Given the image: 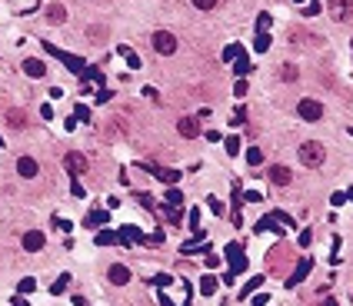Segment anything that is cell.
I'll use <instances>...</instances> for the list:
<instances>
[{
  "label": "cell",
  "mask_w": 353,
  "mask_h": 306,
  "mask_svg": "<svg viewBox=\"0 0 353 306\" xmlns=\"http://www.w3.org/2000/svg\"><path fill=\"white\" fill-rule=\"evenodd\" d=\"M327 14L337 24H346V20H353V0H327Z\"/></svg>",
  "instance_id": "cell-2"
},
{
  "label": "cell",
  "mask_w": 353,
  "mask_h": 306,
  "mask_svg": "<svg viewBox=\"0 0 353 306\" xmlns=\"http://www.w3.org/2000/svg\"><path fill=\"white\" fill-rule=\"evenodd\" d=\"M64 167H67V173L80 177V173H87V157H83V153H67V157H64Z\"/></svg>",
  "instance_id": "cell-5"
},
{
  "label": "cell",
  "mask_w": 353,
  "mask_h": 306,
  "mask_svg": "<svg viewBox=\"0 0 353 306\" xmlns=\"http://www.w3.org/2000/svg\"><path fill=\"white\" fill-rule=\"evenodd\" d=\"M283 80H297V67H293V64L283 67Z\"/></svg>",
  "instance_id": "cell-17"
},
{
  "label": "cell",
  "mask_w": 353,
  "mask_h": 306,
  "mask_svg": "<svg viewBox=\"0 0 353 306\" xmlns=\"http://www.w3.org/2000/svg\"><path fill=\"white\" fill-rule=\"evenodd\" d=\"M7 123L14 130H24L27 127V110H20V107H10L7 110Z\"/></svg>",
  "instance_id": "cell-6"
},
{
  "label": "cell",
  "mask_w": 353,
  "mask_h": 306,
  "mask_svg": "<svg viewBox=\"0 0 353 306\" xmlns=\"http://www.w3.org/2000/svg\"><path fill=\"white\" fill-rule=\"evenodd\" d=\"M104 220H107V213H104V210H94V213L87 217V223H90V226H97V223H104Z\"/></svg>",
  "instance_id": "cell-14"
},
{
  "label": "cell",
  "mask_w": 353,
  "mask_h": 306,
  "mask_svg": "<svg viewBox=\"0 0 353 306\" xmlns=\"http://www.w3.org/2000/svg\"><path fill=\"white\" fill-rule=\"evenodd\" d=\"M200 290H203V293H213V290H217V283H213V280H210V276H207V280L200 283Z\"/></svg>",
  "instance_id": "cell-18"
},
{
  "label": "cell",
  "mask_w": 353,
  "mask_h": 306,
  "mask_svg": "<svg viewBox=\"0 0 353 306\" xmlns=\"http://www.w3.org/2000/svg\"><path fill=\"white\" fill-rule=\"evenodd\" d=\"M24 73H27V77H33V80H40L43 73H47V67H43L40 60H24Z\"/></svg>",
  "instance_id": "cell-11"
},
{
  "label": "cell",
  "mask_w": 353,
  "mask_h": 306,
  "mask_svg": "<svg viewBox=\"0 0 353 306\" xmlns=\"http://www.w3.org/2000/svg\"><path fill=\"white\" fill-rule=\"evenodd\" d=\"M297 157H300V163H303V167H320V163L327 160V150H323L317 140H306V143H300Z\"/></svg>",
  "instance_id": "cell-1"
},
{
  "label": "cell",
  "mask_w": 353,
  "mask_h": 306,
  "mask_svg": "<svg viewBox=\"0 0 353 306\" xmlns=\"http://www.w3.org/2000/svg\"><path fill=\"white\" fill-rule=\"evenodd\" d=\"M153 50L163 54V57L176 54V37H173V33H167V30H157V33H153Z\"/></svg>",
  "instance_id": "cell-3"
},
{
  "label": "cell",
  "mask_w": 353,
  "mask_h": 306,
  "mask_svg": "<svg viewBox=\"0 0 353 306\" xmlns=\"http://www.w3.org/2000/svg\"><path fill=\"white\" fill-rule=\"evenodd\" d=\"M270 180L277 186H287L290 180H293V173H290V167H280V163H277V167H270Z\"/></svg>",
  "instance_id": "cell-7"
},
{
  "label": "cell",
  "mask_w": 353,
  "mask_h": 306,
  "mask_svg": "<svg viewBox=\"0 0 353 306\" xmlns=\"http://www.w3.org/2000/svg\"><path fill=\"white\" fill-rule=\"evenodd\" d=\"M297 110H300V117H303V120H310V123H317L323 117V104H320V100H300Z\"/></svg>",
  "instance_id": "cell-4"
},
{
  "label": "cell",
  "mask_w": 353,
  "mask_h": 306,
  "mask_svg": "<svg viewBox=\"0 0 353 306\" xmlns=\"http://www.w3.org/2000/svg\"><path fill=\"white\" fill-rule=\"evenodd\" d=\"M47 20H50V24H64V20H67V10L60 7V4H50V7H47Z\"/></svg>",
  "instance_id": "cell-13"
},
{
  "label": "cell",
  "mask_w": 353,
  "mask_h": 306,
  "mask_svg": "<svg viewBox=\"0 0 353 306\" xmlns=\"http://www.w3.org/2000/svg\"><path fill=\"white\" fill-rule=\"evenodd\" d=\"M33 286H37V283H33V280H30V276H27V280H24V283H20V293H30V290H33Z\"/></svg>",
  "instance_id": "cell-19"
},
{
  "label": "cell",
  "mask_w": 353,
  "mask_h": 306,
  "mask_svg": "<svg viewBox=\"0 0 353 306\" xmlns=\"http://www.w3.org/2000/svg\"><path fill=\"white\" fill-rule=\"evenodd\" d=\"M37 170L40 167H37V160H30V157H20V160H17V173H20V177L30 180V177H37Z\"/></svg>",
  "instance_id": "cell-8"
},
{
  "label": "cell",
  "mask_w": 353,
  "mask_h": 306,
  "mask_svg": "<svg viewBox=\"0 0 353 306\" xmlns=\"http://www.w3.org/2000/svg\"><path fill=\"white\" fill-rule=\"evenodd\" d=\"M24 250H30V253L43 250V233H37V230H30V233H24Z\"/></svg>",
  "instance_id": "cell-9"
},
{
  "label": "cell",
  "mask_w": 353,
  "mask_h": 306,
  "mask_svg": "<svg viewBox=\"0 0 353 306\" xmlns=\"http://www.w3.org/2000/svg\"><path fill=\"white\" fill-rule=\"evenodd\" d=\"M220 0H193V7H200V10H213Z\"/></svg>",
  "instance_id": "cell-16"
},
{
  "label": "cell",
  "mask_w": 353,
  "mask_h": 306,
  "mask_svg": "<svg viewBox=\"0 0 353 306\" xmlns=\"http://www.w3.org/2000/svg\"><path fill=\"white\" fill-rule=\"evenodd\" d=\"M247 160H250V163H253V167H257V163H260V160H263V153H260V150H257V146H250V150H247Z\"/></svg>",
  "instance_id": "cell-15"
},
{
  "label": "cell",
  "mask_w": 353,
  "mask_h": 306,
  "mask_svg": "<svg viewBox=\"0 0 353 306\" xmlns=\"http://www.w3.org/2000/svg\"><path fill=\"white\" fill-rule=\"evenodd\" d=\"M110 283H117V286H123V283H130V270L120 263H113L110 266Z\"/></svg>",
  "instance_id": "cell-10"
},
{
  "label": "cell",
  "mask_w": 353,
  "mask_h": 306,
  "mask_svg": "<svg viewBox=\"0 0 353 306\" xmlns=\"http://www.w3.org/2000/svg\"><path fill=\"white\" fill-rule=\"evenodd\" d=\"M176 130H180V137H197L200 130H197V120H190V117H184V120L176 123Z\"/></svg>",
  "instance_id": "cell-12"
}]
</instances>
